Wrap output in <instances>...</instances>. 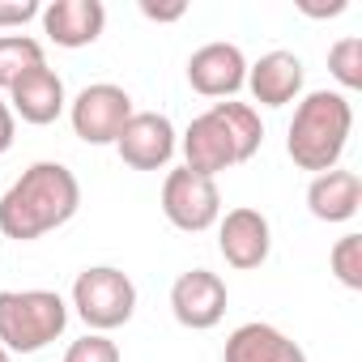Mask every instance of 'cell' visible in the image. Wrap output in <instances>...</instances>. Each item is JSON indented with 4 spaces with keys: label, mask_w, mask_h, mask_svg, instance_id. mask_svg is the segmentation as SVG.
I'll return each instance as SVG.
<instances>
[{
    "label": "cell",
    "mask_w": 362,
    "mask_h": 362,
    "mask_svg": "<svg viewBox=\"0 0 362 362\" xmlns=\"http://www.w3.org/2000/svg\"><path fill=\"white\" fill-rule=\"evenodd\" d=\"M184 166L188 170H197V175H218V170H226V166H235V162H243L239 158V145L230 141V132H226V124L214 115V111H205V115H197L192 124H188V132H184Z\"/></svg>",
    "instance_id": "obj_11"
},
{
    "label": "cell",
    "mask_w": 362,
    "mask_h": 362,
    "mask_svg": "<svg viewBox=\"0 0 362 362\" xmlns=\"http://www.w3.org/2000/svg\"><path fill=\"white\" fill-rule=\"evenodd\" d=\"M188 81L205 98H230L247 81V60L235 43L214 39V43H205L188 56Z\"/></svg>",
    "instance_id": "obj_8"
},
{
    "label": "cell",
    "mask_w": 362,
    "mask_h": 362,
    "mask_svg": "<svg viewBox=\"0 0 362 362\" xmlns=\"http://www.w3.org/2000/svg\"><path fill=\"white\" fill-rule=\"evenodd\" d=\"M170 311L184 328H214L226 315V281L209 269H188L170 286Z\"/></svg>",
    "instance_id": "obj_7"
},
{
    "label": "cell",
    "mask_w": 362,
    "mask_h": 362,
    "mask_svg": "<svg viewBox=\"0 0 362 362\" xmlns=\"http://www.w3.org/2000/svg\"><path fill=\"white\" fill-rule=\"evenodd\" d=\"M9 145H13V111L0 103V153H5Z\"/></svg>",
    "instance_id": "obj_25"
},
{
    "label": "cell",
    "mask_w": 362,
    "mask_h": 362,
    "mask_svg": "<svg viewBox=\"0 0 362 362\" xmlns=\"http://www.w3.org/2000/svg\"><path fill=\"white\" fill-rule=\"evenodd\" d=\"M115 149L132 170H158L175 153V128L158 111H132V119L115 136Z\"/></svg>",
    "instance_id": "obj_9"
},
{
    "label": "cell",
    "mask_w": 362,
    "mask_h": 362,
    "mask_svg": "<svg viewBox=\"0 0 362 362\" xmlns=\"http://www.w3.org/2000/svg\"><path fill=\"white\" fill-rule=\"evenodd\" d=\"M162 214L170 226L179 230H209L222 214V192L209 175H197L188 166H179L166 175V184H162Z\"/></svg>",
    "instance_id": "obj_5"
},
{
    "label": "cell",
    "mask_w": 362,
    "mask_h": 362,
    "mask_svg": "<svg viewBox=\"0 0 362 362\" xmlns=\"http://www.w3.org/2000/svg\"><path fill=\"white\" fill-rule=\"evenodd\" d=\"M39 13V0H0V26H22Z\"/></svg>",
    "instance_id": "obj_23"
},
{
    "label": "cell",
    "mask_w": 362,
    "mask_h": 362,
    "mask_svg": "<svg viewBox=\"0 0 362 362\" xmlns=\"http://www.w3.org/2000/svg\"><path fill=\"white\" fill-rule=\"evenodd\" d=\"M209 111H214V115L226 124L230 141L239 145V158L247 162V158L260 149V141H264V124H260L256 107H247V103H214Z\"/></svg>",
    "instance_id": "obj_17"
},
{
    "label": "cell",
    "mask_w": 362,
    "mask_h": 362,
    "mask_svg": "<svg viewBox=\"0 0 362 362\" xmlns=\"http://www.w3.org/2000/svg\"><path fill=\"white\" fill-rule=\"evenodd\" d=\"M64 362H119V345L111 337H103V332H86V337H77L69 345Z\"/></svg>",
    "instance_id": "obj_21"
},
{
    "label": "cell",
    "mask_w": 362,
    "mask_h": 362,
    "mask_svg": "<svg viewBox=\"0 0 362 362\" xmlns=\"http://www.w3.org/2000/svg\"><path fill=\"white\" fill-rule=\"evenodd\" d=\"M218 247L226 256L230 269H260L269 260V247H273V230H269V218L252 205H239L222 218V230H218Z\"/></svg>",
    "instance_id": "obj_10"
},
{
    "label": "cell",
    "mask_w": 362,
    "mask_h": 362,
    "mask_svg": "<svg viewBox=\"0 0 362 362\" xmlns=\"http://www.w3.org/2000/svg\"><path fill=\"white\" fill-rule=\"evenodd\" d=\"M9 94H13V111H18L26 124H52V119L64 111V81L47 69V60L35 64V69H26V73L9 86Z\"/></svg>",
    "instance_id": "obj_14"
},
{
    "label": "cell",
    "mask_w": 362,
    "mask_h": 362,
    "mask_svg": "<svg viewBox=\"0 0 362 362\" xmlns=\"http://www.w3.org/2000/svg\"><path fill=\"white\" fill-rule=\"evenodd\" d=\"M222 362H307L303 345L290 341L286 332H277L273 324H239L222 349Z\"/></svg>",
    "instance_id": "obj_13"
},
{
    "label": "cell",
    "mask_w": 362,
    "mask_h": 362,
    "mask_svg": "<svg viewBox=\"0 0 362 362\" xmlns=\"http://www.w3.org/2000/svg\"><path fill=\"white\" fill-rule=\"evenodd\" d=\"M69 324V307L56 290H0V345L9 354H35Z\"/></svg>",
    "instance_id": "obj_3"
},
{
    "label": "cell",
    "mask_w": 362,
    "mask_h": 362,
    "mask_svg": "<svg viewBox=\"0 0 362 362\" xmlns=\"http://www.w3.org/2000/svg\"><path fill=\"white\" fill-rule=\"evenodd\" d=\"M354 128V111H349V98L337 94V90H311L294 119H290V136H286V149L294 158V166L303 170H332L341 149H345V136Z\"/></svg>",
    "instance_id": "obj_2"
},
{
    "label": "cell",
    "mask_w": 362,
    "mask_h": 362,
    "mask_svg": "<svg viewBox=\"0 0 362 362\" xmlns=\"http://www.w3.org/2000/svg\"><path fill=\"white\" fill-rule=\"evenodd\" d=\"M73 307L77 315L94 328V332H107V328H119L132 320L136 311V286L128 273L111 269V264H94L86 273H77L73 281Z\"/></svg>",
    "instance_id": "obj_4"
},
{
    "label": "cell",
    "mask_w": 362,
    "mask_h": 362,
    "mask_svg": "<svg viewBox=\"0 0 362 362\" xmlns=\"http://www.w3.org/2000/svg\"><path fill=\"white\" fill-rule=\"evenodd\" d=\"M328 69H332V77H337L345 90H358V86H362V39H358V35L337 39L332 52H328Z\"/></svg>",
    "instance_id": "obj_19"
},
{
    "label": "cell",
    "mask_w": 362,
    "mask_h": 362,
    "mask_svg": "<svg viewBox=\"0 0 362 362\" xmlns=\"http://www.w3.org/2000/svg\"><path fill=\"white\" fill-rule=\"evenodd\" d=\"M328 260H332V273H337L341 286L362 290V235H345V239H337Z\"/></svg>",
    "instance_id": "obj_20"
},
{
    "label": "cell",
    "mask_w": 362,
    "mask_h": 362,
    "mask_svg": "<svg viewBox=\"0 0 362 362\" xmlns=\"http://www.w3.org/2000/svg\"><path fill=\"white\" fill-rule=\"evenodd\" d=\"M43 13V30L60 47H86L103 35L107 26V5L103 0H52Z\"/></svg>",
    "instance_id": "obj_12"
},
{
    "label": "cell",
    "mask_w": 362,
    "mask_h": 362,
    "mask_svg": "<svg viewBox=\"0 0 362 362\" xmlns=\"http://www.w3.org/2000/svg\"><path fill=\"white\" fill-rule=\"evenodd\" d=\"M298 9L311 13V18H332V13L345 9V0H328V5H324V0H298Z\"/></svg>",
    "instance_id": "obj_24"
},
{
    "label": "cell",
    "mask_w": 362,
    "mask_h": 362,
    "mask_svg": "<svg viewBox=\"0 0 362 362\" xmlns=\"http://www.w3.org/2000/svg\"><path fill=\"white\" fill-rule=\"evenodd\" d=\"M252 98L264 107H286L298 90H303V60L294 52H269L252 64L247 73Z\"/></svg>",
    "instance_id": "obj_16"
},
{
    "label": "cell",
    "mask_w": 362,
    "mask_h": 362,
    "mask_svg": "<svg viewBox=\"0 0 362 362\" xmlns=\"http://www.w3.org/2000/svg\"><path fill=\"white\" fill-rule=\"evenodd\" d=\"M128 119H132V98H128L124 86L98 81V86H86V90L73 98V132H77L86 145H107V141H115Z\"/></svg>",
    "instance_id": "obj_6"
},
{
    "label": "cell",
    "mask_w": 362,
    "mask_h": 362,
    "mask_svg": "<svg viewBox=\"0 0 362 362\" xmlns=\"http://www.w3.org/2000/svg\"><path fill=\"white\" fill-rule=\"evenodd\" d=\"M0 362H13V358H9V349H5V345H0Z\"/></svg>",
    "instance_id": "obj_26"
},
{
    "label": "cell",
    "mask_w": 362,
    "mask_h": 362,
    "mask_svg": "<svg viewBox=\"0 0 362 362\" xmlns=\"http://www.w3.org/2000/svg\"><path fill=\"white\" fill-rule=\"evenodd\" d=\"M362 205V179L354 170H324L311 179L307 188V209L320 218V222H349Z\"/></svg>",
    "instance_id": "obj_15"
},
{
    "label": "cell",
    "mask_w": 362,
    "mask_h": 362,
    "mask_svg": "<svg viewBox=\"0 0 362 362\" xmlns=\"http://www.w3.org/2000/svg\"><path fill=\"white\" fill-rule=\"evenodd\" d=\"M141 13L153 22H175L188 13V0H141Z\"/></svg>",
    "instance_id": "obj_22"
},
{
    "label": "cell",
    "mask_w": 362,
    "mask_h": 362,
    "mask_svg": "<svg viewBox=\"0 0 362 362\" xmlns=\"http://www.w3.org/2000/svg\"><path fill=\"white\" fill-rule=\"evenodd\" d=\"M81 205V184L64 162H35L22 179L0 197V230L18 243H30L64 226Z\"/></svg>",
    "instance_id": "obj_1"
},
{
    "label": "cell",
    "mask_w": 362,
    "mask_h": 362,
    "mask_svg": "<svg viewBox=\"0 0 362 362\" xmlns=\"http://www.w3.org/2000/svg\"><path fill=\"white\" fill-rule=\"evenodd\" d=\"M43 64V43L30 35H0V86H13L26 69Z\"/></svg>",
    "instance_id": "obj_18"
}]
</instances>
